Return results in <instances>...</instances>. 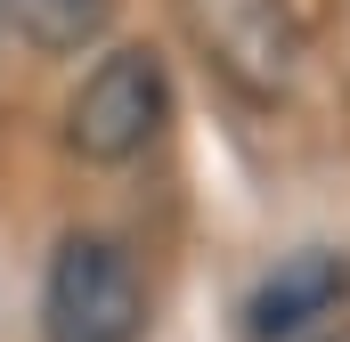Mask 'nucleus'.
I'll return each instance as SVG.
<instances>
[{
  "label": "nucleus",
  "instance_id": "f257e3e1",
  "mask_svg": "<svg viewBox=\"0 0 350 342\" xmlns=\"http://www.w3.org/2000/svg\"><path fill=\"white\" fill-rule=\"evenodd\" d=\"M147 326V285L139 261L114 237H66L41 285V334L49 342H139Z\"/></svg>",
  "mask_w": 350,
  "mask_h": 342
},
{
  "label": "nucleus",
  "instance_id": "f03ea898",
  "mask_svg": "<svg viewBox=\"0 0 350 342\" xmlns=\"http://www.w3.org/2000/svg\"><path fill=\"white\" fill-rule=\"evenodd\" d=\"M172 122V82L155 49H114L66 106V147L82 163H131L155 147V131Z\"/></svg>",
  "mask_w": 350,
  "mask_h": 342
},
{
  "label": "nucleus",
  "instance_id": "7ed1b4c3",
  "mask_svg": "<svg viewBox=\"0 0 350 342\" xmlns=\"http://www.w3.org/2000/svg\"><path fill=\"white\" fill-rule=\"evenodd\" d=\"M196 49L212 57L220 82H237L245 98H285L301 74V16L293 0H179Z\"/></svg>",
  "mask_w": 350,
  "mask_h": 342
},
{
  "label": "nucleus",
  "instance_id": "20e7f679",
  "mask_svg": "<svg viewBox=\"0 0 350 342\" xmlns=\"http://www.w3.org/2000/svg\"><path fill=\"white\" fill-rule=\"evenodd\" d=\"M342 293H350V261L342 253H293V261H277V277L253 293V334L285 342L301 326H318V318H334Z\"/></svg>",
  "mask_w": 350,
  "mask_h": 342
},
{
  "label": "nucleus",
  "instance_id": "39448f33",
  "mask_svg": "<svg viewBox=\"0 0 350 342\" xmlns=\"http://www.w3.org/2000/svg\"><path fill=\"white\" fill-rule=\"evenodd\" d=\"M114 0H0V25L25 33L33 49H82L106 33Z\"/></svg>",
  "mask_w": 350,
  "mask_h": 342
}]
</instances>
